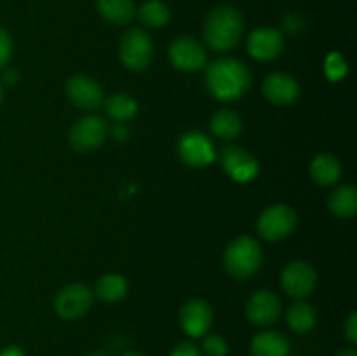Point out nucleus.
<instances>
[{"instance_id":"obj_1","label":"nucleus","mask_w":357,"mask_h":356,"mask_svg":"<svg viewBox=\"0 0 357 356\" xmlns=\"http://www.w3.org/2000/svg\"><path fill=\"white\" fill-rule=\"evenodd\" d=\"M206 86L216 100L232 101L248 93L251 73L239 59L220 58L206 70Z\"/></svg>"},{"instance_id":"obj_2","label":"nucleus","mask_w":357,"mask_h":356,"mask_svg":"<svg viewBox=\"0 0 357 356\" xmlns=\"http://www.w3.org/2000/svg\"><path fill=\"white\" fill-rule=\"evenodd\" d=\"M244 31V20L237 9L220 6L208 14L202 27L204 40L213 51H229L236 47Z\"/></svg>"},{"instance_id":"obj_3","label":"nucleus","mask_w":357,"mask_h":356,"mask_svg":"<svg viewBox=\"0 0 357 356\" xmlns=\"http://www.w3.org/2000/svg\"><path fill=\"white\" fill-rule=\"evenodd\" d=\"M264 262V251L257 239L250 236H239L227 246L223 255L225 271L234 279H250L258 272Z\"/></svg>"},{"instance_id":"obj_4","label":"nucleus","mask_w":357,"mask_h":356,"mask_svg":"<svg viewBox=\"0 0 357 356\" xmlns=\"http://www.w3.org/2000/svg\"><path fill=\"white\" fill-rule=\"evenodd\" d=\"M119 56L126 68L142 72L152 63L153 42L149 31L143 28H131L126 31L119 44Z\"/></svg>"},{"instance_id":"obj_5","label":"nucleus","mask_w":357,"mask_h":356,"mask_svg":"<svg viewBox=\"0 0 357 356\" xmlns=\"http://www.w3.org/2000/svg\"><path fill=\"white\" fill-rule=\"evenodd\" d=\"M93 290L84 283H70L54 297V311L61 320L73 321L82 318L93 307Z\"/></svg>"},{"instance_id":"obj_6","label":"nucleus","mask_w":357,"mask_h":356,"mask_svg":"<svg viewBox=\"0 0 357 356\" xmlns=\"http://www.w3.org/2000/svg\"><path fill=\"white\" fill-rule=\"evenodd\" d=\"M296 227V213L288 205H274L265 209L258 218V232L267 241H281Z\"/></svg>"},{"instance_id":"obj_7","label":"nucleus","mask_w":357,"mask_h":356,"mask_svg":"<svg viewBox=\"0 0 357 356\" xmlns=\"http://www.w3.org/2000/svg\"><path fill=\"white\" fill-rule=\"evenodd\" d=\"M107 122L98 115H86L73 122L68 133V142L77 152H91L103 145L107 140Z\"/></svg>"},{"instance_id":"obj_8","label":"nucleus","mask_w":357,"mask_h":356,"mask_svg":"<svg viewBox=\"0 0 357 356\" xmlns=\"http://www.w3.org/2000/svg\"><path fill=\"white\" fill-rule=\"evenodd\" d=\"M281 285L286 295L295 300H303L314 292L317 285V272L309 262L293 260L281 274Z\"/></svg>"},{"instance_id":"obj_9","label":"nucleus","mask_w":357,"mask_h":356,"mask_svg":"<svg viewBox=\"0 0 357 356\" xmlns=\"http://www.w3.org/2000/svg\"><path fill=\"white\" fill-rule=\"evenodd\" d=\"M169 59L181 72H199L206 65L204 45L194 37L180 35L169 44Z\"/></svg>"},{"instance_id":"obj_10","label":"nucleus","mask_w":357,"mask_h":356,"mask_svg":"<svg viewBox=\"0 0 357 356\" xmlns=\"http://www.w3.org/2000/svg\"><path fill=\"white\" fill-rule=\"evenodd\" d=\"M68 100L77 108L86 112H94L103 105L105 93L100 84L89 75H73L66 82Z\"/></svg>"},{"instance_id":"obj_11","label":"nucleus","mask_w":357,"mask_h":356,"mask_svg":"<svg viewBox=\"0 0 357 356\" xmlns=\"http://www.w3.org/2000/svg\"><path fill=\"white\" fill-rule=\"evenodd\" d=\"M220 161H222V166L225 170V173L232 180L239 181V184L251 181L257 177L258 171H260L258 161L255 159L253 154H250L243 147H225L222 150Z\"/></svg>"},{"instance_id":"obj_12","label":"nucleus","mask_w":357,"mask_h":356,"mask_svg":"<svg viewBox=\"0 0 357 356\" xmlns=\"http://www.w3.org/2000/svg\"><path fill=\"white\" fill-rule=\"evenodd\" d=\"M180 159L190 168H204L215 161V149L206 135L199 131L185 133L178 142Z\"/></svg>"},{"instance_id":"obj_13","label":"nucleus","mask_w":357,"mask_h":356,"mask_svg":"<svg viewBox=\"0 0 357 356\" xmlns=\"http://www.w3.org/2000/svg\"><path fill=\"white\" fill-rule=\"evenodd\" d=\"M281 299L268 290H258L248 299L246 316L257 327H271L281 316Z\"/></svg>"},{"instance_id":"obj_14","label":"nucleus","mask_w":357,"mask_h":356,"mask_svg":"<svg viewBox=\"0 0 357 356\" xmlns=\"http://www.w3.org/2000/svg\"><path fill=\"white\" fill-rule=\"evenodd\" d=\"M180 325L188 337H204L213 325V309L202 299H192L181 306Z\"/></svg>"},{"instance_id":"obj_15","label":"nucleus","mask_w":357,"mask_h":356,"mask_svg":"<svg viewBox=\"0 0 357 356\" xmlns=\"http://www.w3.org/2000/svg\"><path fill=\"white\" fill-rule=\"evenodd\" d=\"M282 49H284V38L281 31L275 28H257L248 37V51L255 59H260V61H271L278 58Z\"/></svg>"},{"instance_id":"obj_16","label":"nucleus","mask_w":357,"mask_h":356,"mask_svg":"<svg viewBox=\"0 0 357 356\" xmlns=\"http://www.w3.org/2000/svg\"><path fill=\"white\" fill-rule=\"evenodd\" d=\"M261 91H264V96L271 103L291 105L298 98L300 86L295 80V77H291L289 73L274 72L265 77Z\"/></svg>"},{"instance_id":"obj_17","label":"nucleus","mask_w":357,"mask_h":356,"mask_svg":"<svg viewBox=\"0 0 357 356\" xmlns=\"http://www.w3.org/2000/svg\"><path fill=\"white\" fill-rule=\"evenodd\" d=\"M289 341L279 332H260L251 342V356H289Z\"/></svg>"},{"instance_id":"obj_18","label":"nucleus","mask_w":357,"mask_h":356,"mask_svg":"<svg viewBox=\"0 0 357 356\" xmlns=\"http://www.w3.org/2000/svg\"><path fill=\"white\" fill-rule=\"evenodd\" d=\"M310 177L319 185H333L342 177V164L331 154H319L310 163Z\"/></svg>"},{"instance_id":"obj_19","label":"nucleus","mask_w":357,"mask_h":356,"mask_svg":"<svg viewBox=\"0 0 357 356\" xmlns=\"http://www.w3.org/2000/svg\"><path fill=\"white\" fill-rule=\"evenodd\" d=\"M286 321H288L289 328L296 334H307V332L312 330L316 327L317 321V313L314 309V306H310L305 300H296L295 304H291L286 313Z\"/></svg>"},{"instance_id":"obj_20","label":"nucleus","mask_w":357,"mask_h":356,"mask_svg":"<svg viewBox=\"0 0 357 356\" xmlns=\"http://www.w3.org/2000/svg\"><path fill=\"white\" fill-rule=\"evenodd\" d=\"M94 293L100 300L108 304L119 302L126 297L128 293V281L122 274H117V272H108V274H103L96 283V288H94Z\"/></svg>"},{"instance_id":"obj_21","label":"nucleus","mask_w":357,"mask_h":356,"mask_svg":"<svg viewBox=\"0 0 357 356\" xmlns=\"http://www.w3.org/2000/svg\"><path fill=\"white\" fill-rule=\"evenodd\" d=\"M96 9L101 17L114 24H128L135 17L132 0H96Z\"/></svg>"},{"instance_id":"obj_22","label":"nucleus","mask_w":357,"mask_h":356,"mask_svg":"<svg viewBox=\"0 0 357 356\" xmlns=\"http://www.w3.org/2000/svg\"><path fill=\"white\" fill-rule=\"evenodd\" d=\"M331 213L338 218H351L357 212V191L352 185H340L328 199Z\"/></svg>"},{"instance_id":"obj_23","label":"nucleus","mask_w":357,"mask_h":356,"mask_svg":"<svg viewBox=\"0 0 357 356\" xmlns=\"http://www.w3.org/2000/svg\"><path fill=\"white\" fill-rule=\"evenodd\" d=\"M105 110L114 121L128 122L138 114V103L128 93H114L103 101Z\"/></svg>"},{"instance_id":"obj_24","label":"nucleus","mask_w":357,"mask_h":356,"mask_svg":"<svg viewBox=\"0 0 357 356\" xmlns=\"http://www.w3.org/2000/svg\"><path fill=\"white\" fill-rule=\"evenodd\" d=\"M209 124H211L213 135L222 140H234L243 129L241 117L234 110H229V108L215 112Z\"/></svg>"},{"instance_id":"obj_25","label":"nucleus","mask_w":357,"mask_h":356,"mask_svg":"<svg viewBox=\"0 0 357 356\" xmlns=\"http://www.w3.org/2000/svg\"><path fill=\"white\" fill-rule=\"evenodd\" d=\"M138 20L149 28H162L171 21V10L160 0H146L138 9Z\"/></svg>"},{"instance_id":"obj_26","label":"nucleus","mask_w":357,"mask_h":356,"mask_svg":"<svg viewBox=\"0 0 357 356\" xmlns=\"http://www.w3.org/2000/svg\"><path fill=\"white\" fill-rule=\"evenodd\" d=\"M202 353L206 356H227L229 344H227V341L222 335H206L204 341H202Z\"/></svg>"},{"instance_id":"obj_27","label":"nucleus","mask_w":357,"mask_h":356,"mask_svg":"<svg viewBox=\"0 0 357 356\" xmlns=\"http://www.w3.org/2000/svg\"><path fill=\"white\" fill-rule=\"evenodd\" d=\"M10 56H13V38H10L9 31L0 27V68L9 63Z\"/></svg>"},{"instance_id":"obj_28","label":"nucleus","mask_w":357,"mask_h":356,"mask_svg":"<svg viewBox=\"0 0 357 356\" xmlns=\"http://www.w3.org/2000/svg\"><path fill=\"white\" fill-rule=\"evenodd\" d=\"M169 356H202V355L195 344H192V342H181V344H178L176 348L171 351Z\"/></svg>"},{"instance_id":"obj_29","label":"nucleus","mask_w":357,"mask_h":356,"mask_svg":"<svg viewBox=\"0 0 357 356\" xmlns=\"http://www.w3.org/2000/svg\"><path fill=\"white\" fill-rule=\"evenodd\" d=\"M344 334L351 344H356L357 342V313H352L351 316H349L347 323H345Z\"/></svg>"},{"instance_id":"obj_30","label":"nucleus","mask_w":357,"mask_h":356,"mask_svg":"<svg viewBox=\"0 0 357 356\" xmlns=\"http://www.w3.org/2000/svg\"><path fill=\"white\" fill-rule=\"evenodd\" d=\"M129 136V129L126 128L124 122H117V124L112 128V138L117 140V142H124Z\"/></svg>"},{"instance_id":"obj_31","label":"nucleus","mask_w":357,"mask_h":356,"mask_svg":"<svg viewBox=\"0 0 357 356\" xmlns=\"http://www.w3.org/2000/svg\"><path fill=\"white\" fill-rule=\"evenodd\" d=\"M3 80H6L7 86H14V84L17 82V72H16V70H13V68L6 70V72H3Z\"/></svg>"},{"instance_id":"obj_32","label":"nucleus","mask_w":357,"mask_h":356,"mask_svg":"<svg viewBox=\"0 0 357 356\" xmlns=\"http://www.w3.org/2000/svg\"><path fill=\"white\" fill-rule=\"evenodd\" d=\"M0 356H26V355H24L20 348H16V346H9V348L0 351Z\"/></svg>"},{"instance_id":"obj_33","label":"nucleus","mask_w":357,"mask_h":356,"mask_svg":"<svg viewBox=\"0 0 357 356\" xmlns=\"http://www.w3.org/2000/svg\"><path fill=\"white\" fill-rule=\"evenodd\" d=\"M337 356H357V353L354 351V349H344V351L338 353Z\"/></svg>"},{"instance_id":"obj_34","label":"nucleus","mask_w":357,"mask_h":356,"mask_svg":"<svg viewBox=\"0 0 357 356\" xmlns=\"http://www.w3.org/2000/svg\"><path fill=\"white\" fill-rule=\"evenodd\" d=\"M122 356H143V355L142 353H136V351H128V353H124Z\"/></svg>"},{"instance_id":"obj_35","label":"nucleus","mask_w":357,"mask_h":356,"mask_svg":"<svg viewBox=\"0 0 357 356\" xmlns=\"http://www.w3.org/2000/svg\"><path fill=\"white\" fill-rule=\"evenodd\" d=\"M87 356H108V355L103 351H96V353H91V355H87Z\"/></svg>"},{"instance_id":"obj_36","label":"nucleus","mask_w":357,"mask_h":356,"mask_svg":"<svg viewBox=\"0 0 357 356\" xmlns=\"http://www.w3.org/2000/svg\"><path fill=\"white\" fill-rule=\"evenodd\" d=\"M2 98H3V93H2V84H0V103H2Z\"/></svg>"}]
</instances>
